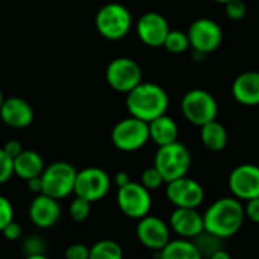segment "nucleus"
<instances>
[{
    "instance_id": "obj_13",
    "label": "nucleus",
    "mask_w": 259,
    "mask_h": 259,
    "mask_svg": "<svg viewBox=\"0 0 259 259\" xmlns=\"http://www.w3.org/2000/svg\"><path fill=\"white\" fill-rule=\"evenodd\" d=\"M171 234L173 232L168 226V222L152 214L140 219L135 229L137 240L141 243V246L156 253L171 241Z\"/></svg>"
},
{
    "instance_id": "obj_33",
    "label": "nucleus",
    "mask_w": 259,
    "mask_h": 259,
    "mask_svg": "<svg viewBox=\"0 0 259 259\" xmlns=\"http://www.w3.org/2000/svg\"><path fill=\"white\" fill-rule=\"evenodd\" d=\"M65 259H90V247L82 244V243H74L70 244L65 252H64Z\"/></svg>"
},
{
    "instance_id": "obj_25",
    "label": "nucleus",
    "mask_w": 259,
    "mask_h": 259,
    "mask_svg": "<svg viewBox=\"0 0 259 259\" xmlns=\"http://www.w3.org/2000/svg\"><path fill=\"white\" fill-rule=\"evenodd\" d=\"M193 243L199 249V252L203 256V259L212 256L217 250L223 249V240L212 235V234H209V232H206V231H203L199 237H196L193 240Z\"/></svg>"
},
{
    "instance_id": "obj_21",
    "label": "nucleus",
    "mask_w": 259,
    "mask_h": 259,
    "mask_svg": "<svg viewBox=\"0 0 259 259\" xmlns=\"http://www.w3.org/2000/svg\"><path fill=\"white\" fill-rule=\"evenodd\" d=\"M149 132H150V140L158 147L176 143L178 137H179V127H178L176 121L171 117H168L167 114L150 121Z\"/></svg>"
},
{
    "instance_id": "obj_20",
    "label": "nucleus",
    "mask_w": 259,
    "mask_h": 259,
    "mask_svg": "<svg viewBox=\"0 0 259 259\" xmlns=\"http://www.w3.org/2000/svg\"><path fill=\"white\" fill-rule=\"evenodd\" d=\"M14 175L23 181H29L32 178L41 176L46 165L41 155L35 150H23L14 159Z\"/></svg>"
},
{
    "instance_id": "obj_10",
    "label": "nucleus",
    "mask_w": 259,
    "mask_h": 259,
    "mask_svg": "<svg viewBox=\"0 0 259 259\" xmlns=\"http://www.w3.org/2000/svg\"><path fill=\"white\" fill-rule=\"evenodd\" d=\"M111 178L109 175L99 167H87L77 171L74 182V194L76 197H82L91 203L102 200L111 190Z\"/></svg>"
},
{
    "instance_id": "obj_37",
    "label": "nucleus",
    "mask_w": 259,
    "mask_h": 259,
    "mask_svg": "<svg viewBox=\"0 0 259 259\" xmlns=\"http://www.w3.org/2000/svg\"><path fill=\"white\" fill-rule=\"evenodd\" d=\"M26 182H27V188H29L30 193H33V194H41L42 193V179H41V176L32 178V179H29Z\"/></svg>"
},
{
    "instance_id": "obj_41",
    "label": "nucleus",
    "mask_w": 259,
    "mask_h": 259,
    "mask_svg": "<svg viewBox=\"0 0 259 259\" xmlns=\"http://www.w3.org/2000/svg\"><path fill=\"white\" fill-rule=\"evenodd\" d=\"M215 3H222V5H226V3H229V2H232V0H214Z\"/></svg>"
},
{
    "instance_id": "obj_22",
    "label": "nucleus",
    "mask_w": 259,
    "mask_h": 259,
    "mask_svg": "<svg viewBox=\"0 0 259 259\" xmlns=\"http://www.w3.org/2000/svg\"><path fill=\"white\" fill-rule=\"evenodd\" d=\"M200 140L208 150L222 152L228 146V131L220 121L214 120L200 127Z\"/></svg>"
},
{
    "instance_id": "obj_4",
    "label": "nucleus",
    "mask_w": 259,
    "mask_h": 259,
    "mask_svg": "<svg viewBox=\"0 0 259 259\" xmlns=\"http://www.w3.org/2000/svg\"><path fill=\"white\" fill-rule=\"evenodd\" d=\"M132 27V15L129 9L121 3H106L96 14L97 32L109 39H123Z\"/></svg>"
},
{
    "instance_id": "obj_7",
    "label": "nucleus",
    "mask_w": 259,
    "mask_h": 259,
    "mask_svg": "<svg viewBox=\"0 0 259 259\" xmlns=\"http://www.w3.org/2000/svg\"><path fill=\"white\" fill-rule=\"evenodd\" d=\"M111 141L121 152H137L150 141L149 123L132 115L123 118L112 127Z\"/></svg>"
},
{
    "instance_id": "obj_1",
    "label": "nucleus",
    "mask_w": 259,
    "mask_h": 259,
    "mask_svg": "<svg viewBox=\"0 0 259 259\" xmlns=\"http://www.w3.org/2000/svg\"><path fill=\"white\" fill-rule=\"evenodd\" d=\"M246 222L244 203L234 196L214 200L203 212L205 231L223 241L235 237Z\"/></svg>"
},
{
    "instance_id": "obj_12",
    "label": "nucleus",
    "mask_w": 259,
    "mask_h": 259,
    "mask_svg": "<svg viewBox=\"0 0 259 259\" xmlns=\"http://www.w3.org/2000/svg\"><path fill=\"white\" fill-rule=\"evenodd\" d=\"M190 46L194 52L208 55L215 52L223 42V30L220 24L211 18H197L188 27Z\"/></svg>"
},
{
    "instance_id": "obj_40",
    "label": "nucleus",
    "mask_w": 259,
    "mask_h": 259,
    "mask_svg": "<svg viewBox=\"0 0 259 259\" xmlns=\"http://www.w3.org/2000/svg\"><path fill=\"white\" fill-rule=\"evenodd\" d=\"M24 259H50L49 256L46 255H33V256H26Z\"/></svg>"
},
{
    "instance_id": "obj_35",
    "label": "nucleus",
    "mask_w": 259,
    "mask_h": 259,
    "mask_svg": "<svg viewBox=\"0 0 259 259\" xmlns=\"http://www.w3.org/2000/svg\"><path fill=\"white\" fill-rule=\"evenodd\" d=\"M244 212H246V220L259 225V197L244 202Z\"/></svg>"
},
{
    "instance_id": "obj_38",
    "label": "nucleus",
    "mask_w": 259,
    "mask_h": 259,
    "mask_svg": "<svg viewBox=\"0 0 259 259\" xmlns=\"http://www.w3.org/2000/svg\"><path fill=\"white\" fill-rule=\"evenodd\" d=\"M131 182V176L126 173V171H118L115 176H114V184L117 185V188H121L124 185H127Z\"/></svg>"
},
{
    "instance_id": "obj_17",
    "label": "nucleus",
    "mask_w": 259,
    "mask_h": 259,
    "mask_svg": "<svg viewBox=\"0 0 259 259\" xmlns=\"http://www.w3.org/2000/svg\"><path fill=\"white\" fill-rule=\"evenodd\" d=\"M62 215L59 200L46 194H36L29 205V219L39 229L53 228Z\"/></svg>"
},
{
    "instance_id": "obj_28",
    "label": "nucleus",
    "mask_w": 259,
    "mask_h": 259,
    "mask_svg": "<svg viewBox=\"0 0 259 259\" xmlns=\"http://www.w3.org/2000/svg\"><path fill=\"white\" fill-rule=\"evenodd\" d=\"M68 214L77 223L85 222L91 214V202H88L82 197H74L68 206Z\"/></svg>"
},
{
    "instance_id": "obj_5",
    "label": "nucleus",
    "mask_w": 259,
    "mask_h": 259,
    "mask_svg": "<svg viewBox=\"0 0 259 259\" xmlns=\"http://www.w3.org/2000/svg\"><path fill=\"white\" fill-rule=\"evenodd\" d=\"M77 170L65 161H56L49 164L42 175V193L49 197L56 200H62L74 193V182H76Z\"/></svg>"
},
{
    "instance_id": "obj_36",
    "label": "nucleus",
    "mask_w": 259,
    "mask_h": 259,
    "mask_svg": "<svg viewBox=\"0 0 259 259\" xmlns=\"http://www.w3.org/2000/svg\"><path fill=\"white\" fill-rule=\"evenodd\" d=\"M3 150H5V153L9 156V158H15V156H18L24 149H23V144L20 143V141H17V140H9L8 143H5V146L2 147Z\"/></svg>"
},
{
    "instance_id": "obj_3",
    "label": "nucleus",
    "mask_w": 259,
    "mask_h": 259,
    "mask_svg": "<svg viewBox=\"0 0 259 259\" xmlns=\"http://www.w3.org/2000/svg\"><path fill=\"white\" fill-rule=\"evenodd\" d=\"M153 165L158 168L167 184L188 176V171L191 168V153L188 147L179 141L161 146L155 153Z\"/></svg>"
},
{
    "instance_id": "obj_6",
    "label": "nucleus",
    "mask_w": 259,
    "mask_h": 259,
    "mask_svg": "<svg viewBox=\"0 0 259 259\" xmlns=\"http://www.w3.org/2000/svg\"><path fill=\"white\" fill-rule=\"evenodd\" d=\"M181 111L187 121L202 127L203 124L217 120L219 105L211 93L196 88L185 93L181 102Z\"/></svg>"
},
{
    "instance_id": "obj_8",
    "label": "nucleus",
    "mask_w": 259,
    "mask_h": 259,
    "mask_svg": "<svg viewBox=\"0 0 259 259\" xmlns=\"http://www.w3.org/2000/svg\"><path fill=\"white\" fill-rule=\"evenodd\" d=\"M117 205L123 215L140 220L150 214L153 206L152 193L144 188L140 182L131 181L127 185L118 188L117 191Z\"/></svg>"
},
{
    "instance_id": "obj_30",
    "label": "nucleus",
    "mask_w": 259,
    "mask_h": 259,
    "mask_svg": "<svg viewBox=\"0 0 259 259\" xmlns=\"http://www.w3.org/2000/svg\"><path fill=\"white\" fill-rule=\"evenodd\" d=\"M11 222H14V206L8 197L0 194V232Z\"/></svg>"
},
{
    "instance_id": "obj_2",
    "label": "nucleus",
    "mask_w": 259,
    "mask_h": 259,
    "mask_svg": "<svg viewBox=\"0 0 259 259\" xmlns=\"http://www.w3.org/2000/svg\"><path fill=\"white\" fill-rule=\"evenodd\" d=\"M126 108L129 114L146 123L167 114L168 96L165 90L153 82H141L126 96Z\"/></svg>"
},
{
    "instance_id": "obj_15",
    "label": "nucleus",
    "mask_w": 259,
    "mask_h": 259,
    "mask_svg": "<svg viewBox=\"0 0 259 259\" xmlns=\"http://www.w3.org/2000/svg\"><path fill=\"white\" fill-rule=\"evenodd\" d=\"M168 226L178 238L193 241L205 231L203 214L194 208H175L168 217Z\"/></svg>"
},
{
    "instance_id": "obj_39",
    "label": "nucleus",
    "mask_w": 259,
    "mask_h": 259,
    "mask_svg": "<svg viewBox=\"0 0 259 259\" xmlns=\"http://www.w3.org/2000/svg\"><path fill=\"white\" fill-rule=\"evenodd\" d=\"M208 259H232V256H231V253L228 250L220 249V250H217L212 256H209Z\"/></svg>"
},
{
    "instance_id": "obj_29",
    "label": "nucleus",
    "mask_w": 259,
    "mask_h": 259,
    "mask_svg": "<svg viewBox=\"0 0 259 259\" xmlns=\"http://www.w3.org/2000/svg\"><path fill=\"white\" fill-rule=\"evenodd\" d=\"M21 249L26 256H33V255H44L46 252V241L39 235H29L23 240Z\"/></svg>"
},
{
    "instance_id": "obj_34",
    "label": "nucleus",
    "mask_w": 259,
    "mask_h": 259,
    "mask_svg": "<svg viewBox=\"0 0 259 259\" xmlns=\"http://www.w3.org/2000/svg\"><path fill=\"white\" fill-rule=\"evenodd\" d=\"M2 234H3V237H5V240H8V241H18V240H21V237H23V228H21L20 223H17V222L14 220V222H11V223L2 231Z\"/></svg>"
},
{
    "instance_id": "obj_23",
    "label": "nucleus",
    "mask_w": 259,
    "mask_h": 259,
    "mask_svg": "<svg viewBox=\"0 0 259 259\" xmlns=\"http://www.w3.org/2000/svg\"><path fill=\"white\" fill-rule=\"evenodd\" d=\"M158 259H203V256L191 240L175 238L158 252Z\"/></svg>"
},
{
    "instance_id": "obj_19",
    "label": "nucleus",
    "mask_w": 259,
    "mask_h": 259,
    "mask_svg": "<svg viewBox=\"0 0 259 259\" xmlns=\"http://www.w3.org/2000/svg\"><path fill=\"white\" fill-rule=\"evenodd\" d=\"M232 97L244 106L259 105V71L240 73L232 82Z\"/></svg>"
},
{
    "instance_id": "obj_9",
    "label": "nucleus",
    "mask_w": 259,
    "mask_h": 259,
    "mask_svg": "<svg viewBox=\"0 0 259 259\" xmlns=\"http://www.w3.org/2000/svg\"><path fill=\"white\" fill-rule=\"evenodd\" d=\"M106 82L108 85L118 91V93H131L135 87H138L143 82V73L141 67L137 61L121 56L112 59L106 67Z\"/></svg>"
},
{
    "instance_id": "obj_27",
    "label": "nucleus",
    "mask_w": 259,
    "mask_h": 259,
    "mask_svg": "<svg viewBox=\"0 0 259 259\" xmlns=\"http://www.w3.org/2000/svg\"><path fill=\"white\" fill-rule=\"evenodd\" d=\"M140 184L152 193V191L159 190V188L165 184V181H164L162 175L158 171V168H156L155 165H152V167H147V168L141 173Z\"/></svg>"
},
{
    "instance_id": "obj_26",
    "label": "nucleus",
    "mask_w": 259,
    "mask_h": 259,
    "mask_svg": "<svg viewBox=\"0 0 259 259\" xmlns=\"http://www.w3.org/2000/svg\"><path fill=\"white\" fill-rule=\"evenodd\" d=\"M162 47L167 52L173 53V55H181V53H185L191 46H190L188 35L185 32H182V30H170Z\"/></svg>"
},
{
    "instance_id": "obj_11",
    "label": "nucleus",
    "mask_w": 259,
    "mask_h": 259,
    "mask_svg": "<svg viewBox=\"0 0 259 259\" xmlns=\"http://www.w3.org/2000/svg\"><path fill=\"white\" fill-rule=\"evenodd\" d=\"M165 197L175 208L199 209L205 202V188L190 176L165 184Z\"/></svg>"
},
{
    "instance_id": "obj_42",
    "label": "nucleus",
    "mask_w": 259,
    "mask_h": 259,
    "mask_svg": "<svg viewBox=\"0 0 259 259\" xmlns=\"http://www.w3.org/2000/svg\"><path fill=\"white\" fill-rule=\"evenodd\" d=\"M3 100H5V97H3V93H2V90H0V108H2V103H3Z\"/></svg>"
},
{
    "instance_id": "obj_16",
    "label": "nucleus",
    "mask_w": 259,
    "mask_h": 259,
    "mask_svg": "<svg viewBox=\"0 0 259 259\" xmlns=\"http://www.w3.org/2000/svg\"><path fill=\"white\" fill-rule=\"evenodd\" d=\"M170 32L165 17L159 12L150 11L143 14L137 23V35L140 41L149 47H161Z\"/></svg>"
},
{
    "instance_id": "obj_24",
    "label": "nucleus",
    "mask_w": 259,
    "mask_h": 259,
    "mask_svg": "<svg viewBox=\"0 0 259 259\" xmlns=\"http://www.w3.org/2000/svg\"><path fill=\"white\" fill-rule=\"evenodd\" d=\"M123 249L114 240H100L90 247V259H123Z\"/></svg>"
},
{
    "instance_id": "obj_32",
    "label": "nucleus",
    "mask_w": 259,
    "mask_h": 259,
    "mask_svg": "<svg viewBox=\"0 0 259 259\" xmlns=\"http://www.w3.org/2000/svg\"><path fill=\"white\" fill-rule=\"evenodd\" d=\"M225 6H226V15L234 21L244 18V15L247 12V6L243 0H232L229 3H226Z\"/></svg>"
},
{
    "instance_id": "obj_31",
    "label": "nucleus",
    "mask_w": 259,
    "mask_h": 259,
    "mask_svg": "<svg viewBox=\"0 0 259 259\" xmlns=\"http://www.w3.org/2000/svg\"><path fill=\"white\" fill-rule=\"evenodd\" d=\"M14 176V161L0 147V185L8 182Z\"/></svg>"
},
{
    "instance_id": "obj_14",
    "label": "nucleus",
    "mask_w": 259,
    "mask_h": 259,
    "mask_svg": "<svg viewBox=\"0 0 259 259\" xmlns=\"http://www.w3.org/2000/svg\"><path fill=\"white\" fill-rule=\"evenodd\" d=\"M228 188L231 196L241 200L243 203L259 197V165L256 164H240L228 178Z\"/></svg>"
},
{
    "instance_id": "obj_18",
    "label": "nucleus",
    "mask_w": 259,
    "mask_h": 259,
    "mask_svg": "<svg viewBox=\"0 0 259 259\" xmlns=\"http://www.w3.org/2000/svg\"><path fill=\"white\" fill-rule=\"evenodd\" d=\"M2 121L14 129H24L33 121V109L32 106L21 97H8L3 100L0 108Z\"/></svg>"
}]
</instances>
